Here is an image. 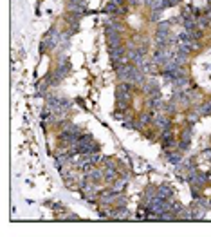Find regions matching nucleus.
Segmentation results:
<instances>
[{
	"label": "nucleus",
	"mask_w": 211,
	"mask_h": 237,
	"mask_svg": "<svg viewBox=\"0 0 211 237\" xmlns=\"http://www.w3.org/2000/svg\"><path fill=\"white\" fill-rule=\"evenodd\" d=\"M128 183V177H123V179H116L114 181V186H112V190H116V192H121L123 190V186Z\"/></svg>",
	"instance_id": "nucleus-6"
},
{
	"label": "nucleus",
	"mask_w": 211,
	"mask_h": 237,
	"mask_svg": "<svg viewBox=\"0 0 211 237\" xmlns=\"http://www.w3.org/2000/svg\"><path fill=\"white\" fill-rule=\"evenodd\" d=\"M170 22H161L157 25V34H170Z\"/></svg>",
	"instance_id": "nucleus-7"
},
{
	"label": "nucleus",
	"mask_w": 211,
	"mask_h": 237,
	"mask_svg": "<svg viewBox=\"0 0 211 237\" xmlns=\"http://www.w3.org/2000/svg\"><path fill=\"white\" fill-rule=\"evenodd\" d=\"M153 123H155V127L161 129V130H168L170 127H171V120H170L168 116H157V118L153 120Z\"/></svg>",
	"instance_id": "nucleus-2"
},
{
	"label": "nucleus",
	"mask_w": 211,
	"mask_h": 237,
	"mask_svg": "<svg viewBox=\"0 0 211 237\" xmlns=\"http://www.w3.org/2000/svg\"><path fill=\"white\" fill-rule=\"evenodd\" d=\"M110 216L114 217V219H127V217L130 216V212H128V210L123 205H119V208L112 210V214H110Z\"/></svg>",
	"instance_id": "nucleus-3"
},
{
	"label": "nucleus",
	"mask_w": 211,
	"mask_h": 237,
	"mask_svg": "<svg viewBox=\"0 0 211 237\" xmlns=\"http://www.w3.org/2000/svg\"><path fill=\"white\" fill-rule=\"evenodd\" d=\"M106 42H108L110 47L121 45V34H119V31L112 29V27H106Z\"/></svg>",
	"instance_id": "nucleus-1"
},
{
	"label": "nucleus",
	"mask_w": 211,
	"mask_h": 237,
	"mask_svg": "<svg viewBox=\"0 0 211 237\" xmlns=\"http://www.w3.org/2000/svg\"><path fill=\"white\" fill-rule=\"evenodd\" d=\"M209 22H211V13H209Z\"/></svg>",
	"instance_id": "nucleus-12"
},
{
	"label": "nucleus",
	"mask_w": 211,
	"mask_h": 237,
	"mask_svg": "<svg viewBox=\"0 0 211 237\" xmlns=\"http://www.w3.org/2000/svg\"><path fill=\"white\" fill-rule=\"evenodd\" d=\"M197 112L200 114V116H209L211 114V102H206V103H202V105H199L197 107Z\"/></svg>",
	"instance_id": "nucleus-5"
},
{
	"label": "nucleus",
	"mask_w": 211,
	"mask_h": 237,
	"mask_svg": "<svg viewBox=\"0 0 211 237\" xmlns=\"http://www.w3.org/2000/svg\"><path fill=\"white\" fill-rule=\"evenodd\" d=\"M190 139H191V129H184L182 130V141L190 143Z\"/></svg>",
	"instance_id": "nucleus-10"
},
{
	"label": "nucleus",
	"mask_w": 211,
	"mask_h": 237,
	"mask_svg": "<svg viewBox=\"0 0 211 237\" xmlns=\"http://www.w3.org/2000/svg\"><path fill=\"white\" fill-rule=\"evenodd\" d=\"M157 196L162 197V199H170V197L173 196V190H171L168 185H161L157 188Z\"/></svg>",
	"instance_id": "nucleus-4"
},
{
	"label": "nucleus",
	"mask_w": 211,
	"mask_h": 237,
	"mask_svg": "<svg viewBox=\"0 0 211 237\" xmlns=\"http://www.w3.org/2000/svg\"><path fill=\"white\" fill-rule=\"evenodd\" d=\"M150 123V116H148V114H141V116H139V127H141V125H148Z\"/></svg>",
	"instance_id": "nucleus-11"
},
{
	"label": "nucleus",
	"mask_w": 211,
	"mask_h": 237,
	"mask_svg": "<svg viewBox=\"0 0 211 237\" xmlns=\"http://www.w3.org/2000/svg\"><path fill=\"white\" fill-rule=\"evenodd\" d=\"M168 159H170V163H173V165H179L180 156L177 154V152H171V154H168Z\"/></svg>",
	"instance_id": "nucleus-9"
},
{
	"label": "nucleus",
	"mask_w": 211,
	"mask_h": 237,
	"mask_svg": "<svg viewBox=\"0 0 211 237\" xmlns=\"http://www.w3.org/2000/svg\"><path fill=\"white\" fill-rule=\"evenodd\" d=\"M150 107H152V109H162L164 105H162V102L159 100V96H153V98H150Z\"/></svg>",
	"instance_id": "nucleus-8"
}]
</instances>
